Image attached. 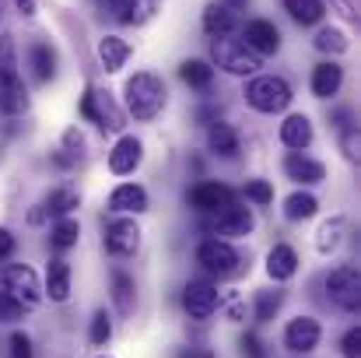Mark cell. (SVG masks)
Masks as SVG:
<instances>
[{
    "instance_id": "1",
    "label": "cell",
    "mask_w": 361,
    "mask_h": 358,
    "mask_svg": "<svg viewBox=\"0 0 361 358\" xmlns=\"http://www.w3.org/2000/svg\"><path fill=\"white\" fill-rule=\"evenodd\" d=\"M123 95H126L130 117L140 119V123L154 119L161 113V106H165V85H161V78H154V74H133V78L126 81Z\"/></svg>"
},
{
    "instance_id": "2",
    "label": "cell",
    "mask_w": 361,
    "mask_h": 358,
    "mask_svg": "<svg viewBox=\"0 0 361 358\" xmlns=\"http://www.w3.org/2000/svg\"><path fill=\"white\" fill-rule=\"evenodd\" d=\"M291 85L284 78H274V74H259L245 85V102L256 109V113H284L291 106Z\"/></svg>"
},
{
    "instance_id": "3",
    "label": "cell",
    "mask_w": 361,
    "mask_h": 358,
    "mask_svg": "<svg viewBox=\"0 0 361 358\" xmlns=\"http://www.w3.org/2000/svg\"><path fill=\"white\" fill-rule=\"evenodd\" d=\"M211 60H214L221 71L235 74V78H245V74H256V71H259V56H256L242 39H228V35H218V39L211 42Z\"/></svg>"
},
{
    "instance_id": "4",
    "label": "cell",
    "mask_w": 361,
    "mask_h": 358,
    "mask_svg": "<svg viewBox=\"0 0 361 358\" xmlns=\"http://www.w3.org/2000/svg\"><path fill=\"white\" fill-rule=\"evenodd\" d=\"M197 263H200L204 270L218 274V278H235L242 270L239 249H235L232 242H225V239H204V242L197 246Z\"/></svg>"
},
{
    "instance_id": "5",
    "label": "cell",
    "mask_w": 361,
    "mask_h": 358,
    "mask_svg": "<svg viewBox=\"0 0 361 358\" xmlns=\"http://www.w3.org/2000/svg\"><path fill=\"white\" fill-rule=\"evenodd\" d=\"M326 299H330L337 309H344V313H358L361 278L351 263H344V267H337V270L326 274Z\"/></svg>"
},
{
    "instance_id": "6",
    "label": "cell",
    "mask_w": 361,
    "mask_h": 358,
    "mask_svg": "<svg viewBox=\"0 0 361 358\" xmlns=\"http://www.w3.org/2000/svg\"><path fill=\"white\" fill-rule=\"evenodd\" d=\"M4 292L14 302H21V309H32V306L42 302V285H39L35 270L25 267V263H14V267L4 270Z\"/></svg>"
},
{
    "instance_id": "7",
    "label": "cell",
    "mask_w": 361,
    "mask_h": 358,
    "mask_svg": "<svg viewBox=\"0 0 361 358\" xmlns=\"http://www.w3.org/2000/svg\"><path fill=\"white\" fill-rule=\"evenodd\" d=\"M81 117L92 119L95 126L102 130H120L123 126V113L116 109V102L109 99V92H99V88H88L85 99H81Z\"/></svg>"
},
{
    "instance_id": "8",
    "label": "cell",
    "mask_w": 361,
    "mask_h": 358,
    "mask_svg": "<svg viewBox=\"0 0 361 358\" xmlns=\"http://www.w3.org/2000/svg\"><path fill=\"white\" fill-rule=\"evenodd\" d=\"M186 204L200 215H218L221 208L235 204V193L225 186V183H197L190 193H186Z\"/></svg>"
},
{
    "instance_id": "9",
    "label": "cell",
    "mask_w": 361,
    "mask_h": 358,
    "mask_svg": "<svg viewBox=\"0 0 361 358\" xmlns=\"http://www.w3.org/2000/svg\"><path fill=\"white\" fill-rule=\"evenodd\" d=\"M218 302L221 299H218V288L211 281H190L183 288V306H186V313L193 320H211L214 309H218Z\"/></svg>"
},
{
    "instance_id": "10",
    "label": "cell",
    "mask_w": 361,
    "mask_h": 358,
    "mask_svg": "<svg viewBox=\"0 0 361 358\" xmlns=\"http://www.w3.org/2000/svg\"><path fill=\"white\" fill-rule=\"evenodd\" d=\"M319 338H323V330H319V320H312V316H295L284 327V348L295 355H309L319 345Z\"/></svg>"
},
{
    "instance_id": "11",
    "label": "cell",
    "mask_w": 361,
    "mask_h": 358,
    "mask_svg": "<svg viewBox=\"0 0 361 358\" xmlns=\"http://www.w3.org/2000/svg\"><path fill=\"white\" fill-rule=\"evenodd\" d=\"M214 236H228V239H242L252 232V215L249 208H239V204H228L214 215V222L207 225Z\"/></svg>"
},
{
    "instance_id": "12",
    "label": "cell",
    "mask_w": 361,
    "mask_h": 358,
    "mask_svg": "<svg viewBox=\"0 0 361 358\" xmlns=\"http://www.w3.org/2000/svg\"><path fill=\"white\" fill-rule=\"evenodd\" d=\"M137 246H140V229H137V222L116 218V222L106 225V249H109L113 256H133Z\"/></svg>"
},
{
    "instance_id": "13",
    "label": "cell",
    "mask_w": 361,
    "mask_h": 358,
    "mask_svg": "<svg viewBox=\"0 0 361 358\" xmlns=\"http://www.w3.org/2000/svg\"><path fill=\"white\" fill-rule=\"evenodd\" d=\"M245 46H249L256 56H270V53H277V46H281V32H277V25H274V21H263V18L249 21V25H245Z\"/></svg>"
},
{
    "instance_id": "14",
    "label": "cell",
    "mask_w": 361,
    "mask_h": 358,
    "mask_svg": "<svg viewBox=\"0 0 361 358\" xmlns=\"http://www.w3.org/2000/svg\"><path fill=\"white\" fill-rule=\"evenodd\" d=\"M140 158H144V144H140L137 137H120L116 148L109 151V169H113L116 176H130V172L140 165Z\"/></svg>"
},
{
    "instance_id": "15",
    "label": "cell",
    "mask_w": 361,
    "mask_h": 358,
    "mask_svg": "<svg viewBox=\"0 0 361 358\" xmlns=\"http://www.w3.org/2000/svg\"><path fill=\"white\" fill-rule=\"evenodd\" d=\"M106 7L120 25H144L158 11V0H106Z\"/></svg>"
},
{
    "instance_id": "16",
    "label": "cell",
    "mask_w": 361,
    "mask_h": 358,
    "mask_svg": "<svg viewBox=\"0 0 361 358\" xmlns=\"http://www.w3.org/2000/svg\"><path fill=\"white\" fill-rule=\"evenodd\" d=\"M42 295H49L53 302H67V299H71V263H67V260H60V256L49 260Z\"/></svg>"
},
{
    "instance_id": "17",
    "label": "cell",
    "mask_w": 361,
    "mask_h": 358,
    "mask_svg": "<svg viewBox=\"0 0 361 358\" xmlns=\"http://www.w3.org/2000/svg\"><path fill=\"white\" fill-rule=\"evenodd\" d=\"M284 172H288L295 183H323V179H326L323 162L305 158V155H298V151H291V155L284 158Z\"/></svg>"
},
{
    "instance_id": "18",
    "label": "cell",
    "mask_w": 361,
    "mask_h": 358,
    "mask_svg": "<svg viewBox=\"0 0 361 358\" xmlns=\"http://www.w3.org/2000/svg\"><path fill=\"white\" fill-rule=\"evenodd\" d=\"M109 208L123 211V215H140V211H147V193L137 183H123L109 193Z\"/></svg>"
},
{
    "instance_id": "19",
    "label": "cell",
    "mask_w": 361,
    "mask_h": 358,
    "mask_svg": "<svg viewBox=\"0 0 361 358\" xmlns=\"http://www.w3.org/2000/svg\"><path fill=\"white\" fill-rule=\"evenodd\" d=\"M341 81H344L341 64L326 60V64H319V67L312 71V95H316V99H330V95L341 92Z\"/></svg>"
},
{
    "instance_id": "20",
    "label": "cell",
    "mask_w": 361,
    "mask_h": 358,
    "mask_svg": "<svg viewBox=\"0 0 361 358\" xmlns=\"http://www.w3.org/2000/svg\"><path fill=\"white\" fill-rule=\"evenodd\" d=\"M295 270H298V253L291 246L281 242V246H274L267 253V274L274 281H288V278H295Z\"/></svg>"
},
{
    "instance_id": "21",
    "label": "cell",
    "mask_w": 361,
    "mask_h": 358,
    "mask_svg": "<svg viewBox=\"0 0 361 358\" xmlns=\"http://www.w3.org/2000/svg\"><path fill=\"white\" fill-rule=\"evenodd\" d=\"M207 148H211L214 155H221V158H235V155H239V133H235V126L214 119L211 130H207Z\"/></svg>"
},
{
    "instance_id": "22",
    "label": "cell",
    "mask_w": 361,
    "mask_h": 358,
    "mask_svg": "<svg viewBox=\"0 0 361 358\" xmlns=\"http://www.w3.org/2000/svg\"><path fill=\"white\" fill-rule=\"evenodd\" d=\"M281 141H284L288 148H295V151L309 148V144H312V123H309V117L295 113V117L284 119V123H281Z\"/></svg>"
},
{
    "instance_id": "23",
    "label": "cell",
    "mask_w": 361,
    "mask_h": 358,
    "mask_svg": "<svg viewBox=\"0 0 361 358\" xmlns=\"http://www.w3.org/2000/svg\"><path fill=\"white\" fill-rule=\"evenodd\" d=\"M204 32L207 35H232L235 32V14L225 7V4H207V11H204Z\"/></svg>"
},
{
    "instance_id": "24",
    "label": "cell",
    "mask_w": 361,
    "mask_h": 358,
    "mask_svg": "<svg viewBox=\"0 0 361 358\" xmlns=\"http://www.w3.org/2000/svg\"><path fill=\"white\" fill-rule=\"evenodd\" d=\"M126 56H130V46L123 42L120 35H106V39H99V60H102V67L109 71V74H116L123 64H126Z\"/></svg>"
},
{
    "instance_id": "25",
    "label": "cell",
    "mask_w": 361,
    "mask_h": 358,
    "mask_svg": "<svg viewBox=\"0 0 361 358\" xmlns=\"http://www.w3.org/2000/svg\"><path fill=\"white\" fill-rule=\"evenodd\" d=\"M179 78H183L190 88L207 92V88L214 85V67H211L207 60H186V64L179 67Z\"/></svg>"
},
{
    "instance_id": "26",
    "label": "cell",
    "mask_w": 361,
    "mask_h": 358,
    "mask_svg": "<svg viewBox=\"0 0 361 358\" xmlns=\"http://www.w3.org/2000/svg\"><path fill=\"white\" fill-rule=\"evenodd\" d=\"M28 56H32V71H35L39 81H49L56 74V49L49 42H32V53Z\"/></svg>"
},
{
    "instance_id": "27",
    "label": "cell",
    "mask_w": 361,
    "mask_h": 358,
    "mask_svg": "<svg viewBox=\"0 0 361 358\" xmlns=\"http://www.w3.org/2000/svg\"><path fill=\"white\" fill-rule=\"evenodd\" d=\"M284 11H288L298 25H316V21H323V14H326L323 0H284Z\"/></svg>"
},
{
    "instance_id": "28",
    "label": "cell",
    "mask_w": 361,
    "mask_h": 358,
    "mask_svg": "<svg viewBox=\"0 0 361 358\" xmlns=\"http://www.w3.org/2000/svg\"><path fill=\"white\" fill-rule=\"evenodd\" d=\"M0 109L7 117H18L28 109V95H25V85L21 81H11V85H0Z\"/></svg>"
},
{
    "instance_id": "29",
    "label": "cell",
    "mask_w": 361,
    "mask_h": 358,
    "mask_svg": "<svg viewBox=\"0 0 361 358\" xmlns=\"http://www.w3.org/2000/svg\"><path fill=\"white\" fill-rule=\"evenodd\" d=\"M319 211V201L312 197V193H291L288 201H284V215L291 218V222H305V218H312Z\"/></svg>"
},
{
    "instance_id": "30",
    "label": "cell",
    "mask_w": 361,
    "mask_h": 358,
    "mask_svg": "<svg viewBox=\"0 0 361 358\" xmlns=\"http://www.w3.org/2000/svg\"><path fill=\"white\" fill-rule=\"evenodd\" d=\"M113 299H116V309L120 313H133V302H137V288H133V278L116 270L113 274Z\"/></svg>"
},
{
    "instance_id": "31",
    "label": "cell",
    "mask_w": 361,
    "mask_h": 358,
    "mask_svg": "<svg viewBox=\"0 0 361 358\" xmlns=\"http://www.w3.org/2000/svg\"><path fill=\"white\" fill-rule=\"evenodd\" d=\"M78 236H81V225L74 218H60L49 232V246L53 249H71V246H78Z\"/></svg>"
},
{
    "instance_id": "32",
    "label": "cell",
    "mask_w": 361,
    "mask_h": 358,
    "mask_svg": "<svg viewBox=\"0 0 361 358\" xmlns=\"http://www.w3.org/2000/svg\"><path fill=\"white\" fill-rule=\"evenodd\" d=\"M74 208H78V193L74 190H53L46 197V204H42V211L53 215V218H67Z\"/></svg>"
},
{
    "instance_id": "33",
    "label": "cell",
    "mask_w": 361,
    "mask_h": 358,
    "mask_svg": "<svg viewBox=\"0 0 361 358\" xmlns=\"http://www.w3.org/2000/svg\"><path fill=\"white\" fill-rule=\"evenodd\" d=\"M11 81H21L18 78V60H14V39L0 35V85H11Z\"/></svg>"
},
{
    "instance_id": "34",
    "label": "cell",
    "mask_w": 361,
    "mask_h": 358,
    "mask_svg": "<svg viewBox=\"0 0 361 358\" xmlns=\"http://www.w3.org/2000/svg\"><path fill=\"white\" fill-rule=\"evenodd\" d=\"M85 158V137L71 126L67 133H63V155H56V162L60 165H78Z\"/></svg>"
},
{
    "instance_id": "35",
    "label": "cell",
    "mask_w": 361,
    "mask_h": 358,
    "mask_svg": "<svg viewBox=\"0 0 361 358\" xmlns=\"http://www.w3.org/2000/svg\"><path fill=\"white\" fill-rule=\"evenodd\" d=\"M281 302H284L281 292H259V295H256V323H270V320L277 316Z\"/></svg>"
},
{
    "instance_id": "36",
    "label": "cell",
    "mask_w": 361,
    "mask_h": 358,
    "mask_svg": "<svg viewBox=\"0 0 361 358\" xmlns=\"http://www.w3.org/2000/svg\"><path fill=\"white\" fill-rule=\"evenodd\" d=\"M316 49H323V53H344L348 49V35L341 28H323L316 35Z\"/></svg>"
},
{
    "instance_id": "37",
    "label": "cell",
    "mask_w": 361,
    "mask_h": 358,
    "mask_svg": "<svg viewBox=\"0 0 361 358\" xmlns=\"http://www.w3.org/2000/svg\"><path fill=\"white\" fill-rule=\"evenodd\" d=\"M341 239H344V218H334V222H326V225L319 229V253H330V249H337V246H341Z\"/></svg>"
},
{
    "instance_id": "38",
    "label": "cell",
    "mask_w": 361,
    "mask_h": 358,
    "mask_svg": "<svg viewBox=\"0 0 361 358\" xmlns=\"http://www.w3.org/2000/svg\"><path fill=\"white\" fill-rule=\"evenodd\" d=\"M88 338H92V345H99V348L113 338V320H109L106 309H99V313L92 316V330H88Z\"/></svg>"
},
{
    "instance_id": "39",
    "label": "cell",
    "mask_w": 361,
    "mask_h": 358,
    "mask_svg": "<svg viewBox=\"0 0 361 358\" xmlns=\"http://www.w3.org/2000/svg\"><path fill=\"white\" fill-rule=\"evenodd\" d=\"M245 201H252V204H270V201H274V186H270L267 179H249V183H245Z\"/></svg>"
},
{
    "instance_id": "40",
    "label": "cell",
    "mask_w": 361,
    "mask_h": 358,
    "mask_svg": "<svg viewBox=\"0 0 361 358\" xmlns=\"http://www.w3.org/2000/svg\"><path fill=\"white\" fill-rule=\"evenodd\" d=\"M21 316V302H14L7 292H0V323H11Z\"/></svg>"
},
{
    "instance_id": "41",
    "label": "cell",
    "mask_w": 361,
    "mask_h": 358,
    "mask_svg": "<svg viewBox=\"0 0 361 358\" xmlns=\"http://www.w3.org/2000/svg\"><path fill=\"white\" fill-rule=\"evenodd\" d=\"M242 355H249V358H267V352H263V341H259V338H256V334H252V330H245V334H242Z\"/></svg>"
},
{
    "instance_id": "42",
    "label": "cell",
    "mask_w": 361,
    "mask_h": 358,
    "mask_svg": "<svg viewBox=\"0 0 361 358\" xmlns=\"http://www.w3.org/2000/svg\"><path fill=\"white\" fill-rule=\"evenodd\" d=\"M341 352H344V358H358L361 355V330H358V327L344 334V341H341Z\"/></svg>"
},
{
    "instance_id": "43",
    "label": "cell",
    "mask_w": 361,
    "mask_h": 358,
    "mask_svg": "<svg viewBox=\"0 0 361 358\" xmlns=\"http://www.w3.org/2000/svg\"><path fill=\"white\" fill-rule=\"evenodd\" d=\"M11 358H32V341L28 334H11Z\"/></svg>"
},
{
    "instance_id": "44",
    "label": "cell",
    "mask_w": 361,
    "mask_h": 358,
    "mask_svg": "<svg viewBox=\"0 0 361 358\" xmlns=\"http://www.w3.org/2000/svg\"><path fill=\"white\" fill-rule=\"evenodd\" d=\"M14 246H18L14 236H11L7 229H0V260H11V256H14Z\"/></svg>"
},
{
    "instance_id": "45",
    "label": "cell",
    "mask_w": 361,
    "mask_h": 358,
    "mask_svg": "<svg viewBox=\"0 0 361 358\" xmlns=\"http://www.w3.org/2000/svg\"><path fill=\"white\" fill-rule=\"evenodd\" d=\"M344 151L351 162H358V133L355 130H344Z\"/></svg>"
},
{
    "instance_id": "46",
    "label": "cell",
    "mask_w": 361,
    "mask_h": 358,
    "mask_svg": "<svg viewBox=\"0 0 361 358\" xmlns=\"http://www.w3.org/2000/svg\"><path fill=\"white\" fill-rule=\"evenodd\" d=\"M179 358H214V352H207V348H186Z\"/></svg>"
},
{
    "instance_id": "47",
    "label": "cell",
    "mask_w": 361,
    "mask_h": 358,
    "mask_svg": "<svg viewBox=\"0 0 361 358\" xmlns=\"http://www.w3.org/2000/svg\"><path fill=\"white\" fill-rule=\"evenodd\" d=\"M334 4H337V7H341L348 18H358V11H355V0H334Z\"/></svg>"
},
{
    "instance_id": "48",
    "label": "cell",
    "mask_w": 361,
    "mask_h": 358,
    "mask_svg": "<svg viewBox=\"0 0 361 358\" xmlns=\"http://www.w3.org/2000/svg\"><path fill=\"white\" fill-rule=\"evenodd\" d=\"M21 7V14H35V0H14Z\"/></svg>"
},
{
    "instance_id": "49",
    "label": "cell",
    "mask_w": 361,
    "mask_h": 358,
    "mask_svg": "<svg viewBox=\"0 0 361 358\" xmlns=\"http://www.w3.org/2000/svg\"><path fill=\"white\" fill-rule=\"evenodd\" d=\"M225 7H228V11H242V7H245V0H225Z\"/></svg>"
},
{
    "instance_id": "50",
    "label": "cell",
    "mask_w": 361,
    "mask_h": 358,
    "mask_svg": "<svg viewBox=\"0 0 361 358\" xmlns=\"http://www.w3.org/2000/svg\"><path fill=\"white\" fill-rule=\"evenodd\" d=\"M99 358H109V355H99Z\"/></svg>"
}]
</instances>
